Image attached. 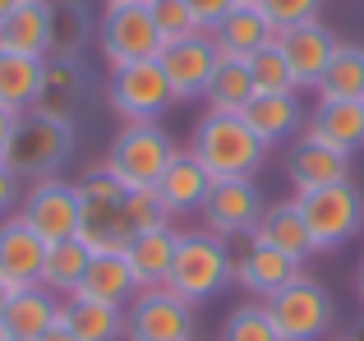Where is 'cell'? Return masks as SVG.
<instances>
[{
    "mask_svg": "<svg viewBox=\"0 0 364 341\" xmlns=\"http://www.w3.org/2000/svg\"><path fill=\"white\" fill-rule=\"evenodd\" d=\"M14 134H18V116H14V111H0V162H9Z\"/></svg>",
    "mask_w": 364,
    "mask_h": 341,
    "instance_id": "ab89813d",
    "label": "cell"
},
{
    "mask_svg": "<svg viewBox=\"0 0 364 341\" xmlns=\"http://www.w3.org/2000/svg\"><path fill=\"white\" fill-rule=\"evenodd\" d=\"M18 5H23V0H0V23H5V18H9V14H14V9H18Z\"/></svg>",
    "mask_w": 364,
    "mask_h": 341,
    "instance_id": "7bdbcfd3",
    "label": "cell"
},
{
    "mask_svg": "<svg viewBox=\"0 0 364 341\" xmlns=\"http://www.w3.org/2000/svg\"><path fill=\"white\" fill-rule=\"evenodd\" d=\"M355 296H360V305H364V259H360V268H355Z\"/></svg>",
    "mask_w": 364,
    "mask_h": 341,
    "instance_id": "ee69618b",
    "label": "cell"
},
{
    "mask_svg": "<svg viewBox=\"0 0 364 341\" xmlns=\"http://www.w3.org/2000/svg\"><path fill=\"white\" fill-rule=\"evenodd\" d=\"M332 341H355V337H332Z\"/></svg>",
    "mask_w": 364,
    "mask_h": 341,
    "instance_id": "7dc6e473",
    "label": "cell"
},
{
    "mask_svg": "<svg viewBox=\"0 0 364 341\" xmlns=\"http://www.w3.org/2000/svg\"><path fill=\"white\" fill-rule=\"evenodd\" d=\"M42 341H74V332H70V328H65V323H55V328H51V332H46Z\"/></svg>",
    "mask_w": 364,
    "mask_h": 341,
    "instance_id": "60d3db41",
    "label": "cell"
},
{
    "mask_svg": "<svg viewBox=\"0 0 364 341\" xmlns=\"http://www.w3.org/2000/svg\"><path fill=\"white\" fill-rule=\"evenodd\" d=\"M124 341H194V305L161 291H139L124 309Z\"/></svg>",
    "mask_w": 364,
    "mask_h": 341,
    "instance_id": "30bf717a",
    "label": "cell"
},
{
    "mask_svg": "<svg viewBox=\"0 0 364 341\" xmlns=\"http://www.w3.org/2000/svg\"><path fill=\"white\" fill-rule=\"evenodd\" d=\"M267 212L263 194H258L254 180H217L213 194L203 203V231H213L217 240H245V235L258 231V217Z\"/></svg>",
    "mask_w": 364,
    "mask_h": 341,
    "instance_id": "7c38bea8",
    "label": "cell"
},
{
    "mask_svg": "<svg viewBox=\"0 0 364 341\" xmlns=\"http://www.w3.org/2000/svg\"><path fill=\"white\" fill-rule=\"evenodd\" d=\"M245 65H249V74H254V92H300L291 65H286V51L277 42H267L263 51H254Z\"/></svg>",
    "mask_w": 364,
    "mask_h": 341,
    "instance_id": "836d02e7",
    "label": "cell"
},
{
    "mask_svg": "<svg viewBox=\"0 0 364 341\" xmlns=\"http://www.w3.org/2000/svg\"><path fill=\"white\" fill-rule=\"evenodd\" d=\"M60 323L74 332V341H120L124 337V309H111L88 296L60 300Z\"/></svg>",
    "mask_w": 364,
    "mask_h": 341,
    "instance_id": "4316f807",
    "label": "cell"
},
{
    "mask_svg": "<svg viewBox=\"0 0 364 341\" xmlns=\"http://www.w3.org/2000/svg\"><path fill=\"white\" fill-rule=\"evenodd\" d=\"M235 5H258V0H235Z\"/></svg>",
    "mask_w": 364,
    "mask_h": 341,
    "instance_id": "bcb514c9",
    "label": "cell"
},
{
    "mask_svg": "<svg viewBox=\"0 0 364 341\" xmlns=\"http://www.w3.org/2000/svg\"><path fill=\"white\" fill-rule=\"evenodd\" d=\"M189 153L213 180H254L267 162V144L245 125V116H217V111H208L194 125Z\"/></svg>",
    "mask_w": 364,
    "mask_h": 341,
    "instance_id": "6da1fadb",
    "label": "cell"
},
{
    "mask_svg": "<svg viewBox=\"0 0 364 341\" xmlns=\"http://www.w3.org/2000/svg\"><path fill=\"white\" fill-rule=\"evenodd\" d=\"M254 235L263 244H272V249H282L286 259H295V263H304L309 254H318V249H314L309 226H304L300 203H295V194L282 198V203H267V212L258 217V231Z\"/></svg>",
    "mask_w": 364,
    "mask_h": 341,
    "instance_id": "603a6c76",
    "label": "cell"
},
{
    "mask_svg": "<svg viewBox=\"0 0 364 341\" xmlns=\"http://www.w3.org/2000/svg\"><path fill=\"white\" fill-rule=\"evenodd\" d=\"M277 46L286 51V65H291V74H295V88H318V79L332 65L341 37L318 18V23H300V28L277 33Z\"/></svg>",
    "mask_w": 364,
    "mask_h": 341,
    "instance_id": "5bb4252c",
    "label": "cell"
},
{
    "mask_svg": "<svg viewBox=\"0 0 364 341\" xmlns=\"http://www.w3.org/2000/svg\"><path fill=\"white\" fill-rule=\"evenodd\" d=\"M124 222L139 235V231H152V226H166L171 212H166L157 189H129V194H124Z\"/></svg>",
    "mask_w": 364,
    "mask_h": 341,
    "instance_id": "d590c367",
    "label": "cell"
},
{
    "mask_svg": "<svg viewBox=\"0 0 364 341\" xmlns=\"http://www.w3.org/2000/svg\"><path fill=\"white\" fill-rule=\"evenodd\" d=\"M92 37L97 23L79 0H51V60H79Z\"/></svg>",
    "mask_w": 364,
    "mask_h": 341,
    "instance_id": "f1b7e54d",
    "label": "cell"
},
{
    "mask_svg": "<svg viewBox=\"0 0 364 341\" xmlns=\"http://www.w3.org/2000/svg\"><path fill=\"white\" fill-rule=\"evenodd\" d=\"M213 185H217V180L208 175L203 162H198V157L185 148V153H176V162L161 170V180H157L152 189L161 194V203H166L171 217H189V212H203Z\"/></svg>",
    "mask_w": 364,
    "mask_h": 341,
    "instance_id": "e0dca14e",
    "label": "cell"
},
{
    "mask_svg": "<svg viewBox=\"0 0 364 341\" xmlns=\"http://www.w3.org/2000/svg\"><path fill=\"white\" fill-rule=\"evenodd\" d=\"M152 23H157V33H161V46L203 33V23L194 18V9H189L185 0H152Z\"/></svg>",
    "mask_w": 364,
    "mask_h": 341,
    "instance_id": "e575fe53",
    "label": "cell"
},
{
    "mask_svg": "<svg viewBox=\"0 0 364 341\" xmlns=\"http://www.w3.org/2000/svg\"><path fill=\"white\" fill-rule=\"evenodd\" d=\"M222 341H282V332H277V323H272L263 300H245L222 323Z\"/></svg>",
    "mask_w": 364,
    "mask_h": 341,
    "instance_id": "d6a6232c",
    "label": "cell"
},
{
    "mask_svg": "<svg viewBox=\"0 0 364 341\" xmlns=\"http://www.w3.org/2000/svg\"><path fill=\"white\" fill-rule=\"evenodd\" d=\"M161 74H166L171 83V97H176V107H185V102H203L208 83H213L217 65H222V55H217V42L208 33L198 37H185V42H166L157 55Z\"/></svg>",
    "mask_w": 364,
    "mask_h": 341,
    "instance_id": "8fae6325",
    "label": "cell"
},
{
    "mask_svg": "<svg viewBox=\"0 0 364 341\" xmlns=\"http://www.w3.org/2000/svg\"><path fill=\"white\" fill-rule=\"evenodd\" d=\"M245 125L272 148V144H286L295 129H304V111L295 102V92H258L245 107Z\"/></svg>",
    "mask_w": 364,
    "mask_h": 341,
    "instance_id": "d4e9b609",
    "label": "cell"
},
{
    "mask_svg": "<svg viewBox=\"0 0 364 341\" xmlns=\"http://www.w3.org/2000/svg\"><path fill=\"white\" fill-rule=\"evenodd\" d=\"M295 203H300L304 226L314 235V249H341L364 226V194L350 180L328 189H304V194H295Z\"/></svg>",
    "mask_w": 364,
    "mask_h": 341,
    "instance_id": "8992f818",
    "label": "cell"
},
{
    "mask_svg": "<svg viewBox=\"0 0 364 341\" xmlns=\"http://www.w3.org/2000/svg\"><path fill=\"white\" fill-rule=\"evenodd\" d=\"M18 217L42 235L46 244H60V240H74L83 226V198H79V185L70 180H33L18 198Z\"/></svg>",
    "mask_w": 364,
    "mask_h": 341,
    "instance_id": "ba28073f",
    "label": "cell"
},
{
    "mask_svg": "<svg viewBox=\"0 0 364 341\" xmlns=\"http://www.w3.org/2000/svg\"><path fill=\"white\" fill-rule=\"evenodd\" d=\"M254 74H249L245 60H222L213 74V83H208L203 92V107L217 111V116H245V107L254 102Z\"/></svg>",
    "mask_w": 364,
    "mask_h": 341,
    "instance_id": "4dcf8cb0",
    "label": "cell"
},
{
    "mask_svg": "<svg viewBox=\"0 0 364 341\" xmlns=\"http://www.w3.org/2000/svg\"><path fill=\"white\" fill-rule=\"evenodd\" d=\"M208 37L217 42V55H222V60H249V55L263 51L267 42H277V28L267 23V14L258 5H235Z\"/></svg>",
    "mask_w": 364,
    "mask_h": 341,
    "instance_id": "ffe728a7",
    "label": "cell"
},
{
    "mask_svg": "<svg viewBox=\"0 0 364 341\" xmlns=\"http://www.w3.org/2000/svg\"><path fill=\"white\" fill-rule=\"evenodd\" d=\"M83 92H88V83H83L79 60H46V79H42V92H37L33 111L74 125V111H79Z\"/></svg>",
    "mask_w": 364,
    "mask_h": 341,
    "instance_id": "484cf974",
    "label": "cell"
},
{
    "mask_svg": "<svg viewBox=\"0 0 364 341\" xmlns=\"http://www.w3.org/2000/svg\"><path fill=\"white\" fill-rule=\"evenodd\" d=\"M120 5H152V0H107V9H120Z\"/></svg>",
    "mask_w": 364,
    "mask_h": 341,
    "instance_id": "f6af8a7d",
    "label": "cell"
},
{
    "mask_svg": "<svg viewBox=\"0 0 364 341\" xmlns=\"http://www.w3.org/2000/svg\"><path fill=\"white\" fill-rule=\"evenodd\" d=\"M107 102L120 116V125H148V120H161L176 107L171 83H166L157 60H139V65H124V70H111Z\"/></svg>",
    "mask_w": 364,
    "mask_h": 341,
    "instance_id": "52a82bcc",
    "label": "cell"
},
{
    "mask_svg": "<svg viewBox=\"0 0 364 341\" xmlns=\"http://www.w3.org/2000/svg\"><path fill=\"white\" fill-rule=\"evenodd\" d=\"M0 341H9V337H0Z\"/></svg>",
    "mask_w": 364,
    "mask_h": 341,
    "instance_id": "681fc988",
    "label": "cell"
},
{
    "mask_svg": "<svg viewBox=\"0 0 364 341\" xmlns=\"http://www.w3.org/2000/svg\"><path fill=\"white\" fill-rule=\"evenodd\" d=\"M55 323H60V296L46 291V286H23V291L9 296L0 337H9V341H42Z\"/></svg>",
    "mask_w": 364,
    "mask_h": 341,
    "instance_id": "d6986e66",
    "label": "cell"
},
{
    "mask_svg": "<svg viewBox=\"0 0 364 341\" xmlns=\"http://www.w3.org/2000/svg\"><path fill=\"white\" fill-rule=\"evenodd\" d=\"M286 180L295 185V194L304 189H328V185H346L350 180V157L337 153V148H323V144H295L291 162H286Z\"/></svg>",
    "mask_w": 364,
    "mask_h": 341,
    "instance_id": "7402d4cb",
    "label": "cell"
},
{
    "mask_svg": "<svg viewBox=\"0 0 364 341\" xmlns=\"http://www.w3.org/2000/svg\"><path fill=\"white\" fill-rule=\"evenodd\" d=\"M185 5L194 9V18L203 23V33H213V28H217V23H222V18L235 9V0H185Z\"/></svg>",
    "mask_w": 364,
    "mask_h": 341,
    "instance_id": "74e56055",
    "label": "cell"
},
{
    "mask_svg": "<svg viewBox=\"0 0 364 341\" xmlns=\"http://www.w3.org/2000/svg\"><path fill=\"white\" fill-rule=\"evenodd\" d=\"M74 296L102 300V305H111V309H129V300L139 296V281H134L124 254H92V263H88V272H83Z\"/></svg>",
    "mask_w": 364,
    "mask_h": 341,
    "instance_id": "cb8c5ba5",
    "label": "cell"
},
{
    "mask_svg": "<svg viewBox=\"0 0 364 341\" xmlns=\"http://www.w3.org/2000/svg\"><path fill=\"white\" fill-rule=\"evenodd\" d=\"M355 341H364V328H360V332H355Z\"/></svg>",
    "mask_w": 364,
    "mask_h": 341,
    "instance_id": "c3c4849f",
    "label": "cell"
},
{
    "mask_svg": "<svg viewBox=\"0 0 364 341\" xmlns=\"http://www.w3.org/2000/svg\"><path fill=\"white\" fill-rule=\"evenodd\" d=\"M258 9L267 14V23L277 33H286V28H300V23H318L323 0H258Z\"/></svg>",
    "mask_w": 364,
    "mask_h": 341,
    "instance_id": "8d00e7d4",
    "label": "cell"
},
{
    "mask_svg": "<svg viewBox=\"0 0 364 341\" xmlns=\"http://www.w3.org/2000/svg\"><path fill=\"white\" fill-rule=\"evenodd\" d=\"M176 254H180V231L176 226H152V231H139L124 249V263H129L139 291H161L171 281V268H176Z\"/></svg>",
    "mask_w": 364,
    "mask_h": 341,
    "instance_id": "2e32d148",
    "label": "cell"
},
{
    "mask_svg": "<svg viewBox=\"0 0 364 341\" xmlns=\"http://www.w3.org/2000/svg\"><path fill=\"white\" fill-rule=\"evenodd\" d=\"M176 153H180L176 139H171L157 120H148V125H120V134L111 139L102 166H107L124 189H152L161 180V170L176 162Z\"/></svg>",
    "mask_w": 364,
    "mask_h": 341,
    "instance_id": "3957f363",
    "label": "cell"
},
{
    "mask_svg": "<svg viewBox=\"0 0 364 341\" xmlns=\"http://www.w3.org/2000/svg\"><path fill=\"white\" fill-rule=\"evenodd\" d=\"M92 263V249L74 235V240H60V244H46V263H42V286L55 291V296H74Z\"/></svg>",
    "mask_w": 364,
    "mask_h": 341,
    "instance_id": "1f68e13d",
    "label": "cell"
},
{
    "mask_svg": "<svg viewBox=\"0 0 364 341\" xmlns=\"http://www.w3.org/2000/svg\"><path fill=\"white\" fill-rule=\"evenodd\" d=\"M42 263H46V240L23 222V217H5L0 222V281L14 291L42 286Z\"/></svg>",
    "mask_w": 364,
    "mask_h": 341,
    "instance_id": "9a60e30c",
    "label": "cell"
},
{
    "mask_svg": "<svg viewBox=\"0 0 364 341\" xmlns=\"http://www.w3.org/2000/svg\"><path fill=\"white\" fill-rule=\"evenodd\" d=\"M74 153V125L70 120H51V116H18V134H14V148H9V170L18 180H51L55 170L70 162Z\"/></svg>",
    "mask_w": 364,
    "mask_h": 341,
    "instance_id": "277c9868",
    "label": "cell"
},
{
    "mask_svg": "<svg viewBox=\"0 0 364 341\" xmlns=\"http://www.w3.org/2000/svg\"><path fill=\"white\" fill-rule=\"evenodd\" d=\"M304 144L337 148L346 157L364 148V102H318L304 120Z\"/></svg>",
    "mask_w": 364,
    "mask_h": 341,
    "instance_id": "ac0fdd59",
    "label": "cell"
},
{
    "mask_svg": "<svg viewBox=\"0 0 364 341\" xmlns=\"http://www.w3.org/2000/svg\"><path fill=\"white\" fill-rule=\"evenodd\" d=\"M226 281H235L231 244L217 240L213 231H185L180 235V254H176V268H171V281H166L171 296L198 305V300H213Z\"/></svg>",
    "mask_w": 364,
    "mask_h": 341,
    "instance_id": "7a4b0ae2",
    "label": "cell"
},
{
    "mask_svg": "<svg viewBox=\"0 0 364 341\" xmlns=\"http://www.w3.org/2000/svg\"><path fill=\"white\" fill-rule=\"evenodd\" d=\"M231 259H235V286L249 291L254 300H272L282 286L300 277V263L263 244L258 235H245V249H231Z\"/></svg>",
    "mask_w": 364,
    "mask_h": 341,
    "instance_id": "4fadbf2b",
    "label": "cell"
},
{
    "mask_svg": "<svg viewBox=\"0 0 364 341\" xmlns=\"http://www.w3.org/2000/svg\"><path fill=\"white\" fill-rule=\"evenodd\" d=\"M0 51L51 60V0H23L0 23Z\"/></svg>",
    "mask_w": 364,
    "mask_h": 341,
    "instance_id": "44dd1931",
    "label": "cell"
},
{
    "mask_svg": "<svg viewBox=\"0 0 364 341\" xmlns=\"http://www.w3.org/2000/svg\"><path fill=\"white\" fill-rule=\"evenodd\" d=\"M314 92L318 102H364V46L341 42Z\"/></svg>",
    "mask_w": 364,
    "mask_h": 341,
    "instance_id": "f546056e",
    "label": "cell"
},
{
    "mask_svg": "<svg viewBox=\"0 0 364 341\" xmlns=\"http://www.w3.org/2000/svg\"><path fill=\"white\" fill-rule=\"evenodd\" d=\"M42 79H46V60L0 51V111L28 116L33 102H37V92H42Z\"/></svg>",
    "mask_w": 364,
    "mask_h": 341,
    "instance_id": "83f0119b",
    "label": "cell"
},
{
    "mask_svg": "<svg viewBox=\"0 0 364 341\" xmlns=\"http://www.w3.org/2000/svg\"><path fill=\"white\" fill-rule=\"evenodd\" d=\"M9 296H14V286H9V281H0V323H5V309H9Z\"/></svg>",
    "mask_w": 364,
    "mask_h": 341,
    "instance_id": "b9f144b4",
    "label": "cell"
},
{
    "mask_svg": "<svg viewBox=\"0 0 364 341\" xmlns=\"http://www.w3.org/2000/svg\"><path fill=\"white\" fill-rule=\"evenodd\" d=\"M97 46H102V60L111 70H124V65H139V60H157L161 55V33L152 23V5H120L107 9L97 23Z\"/></svg>",
    "mask_w": 364,
    "mask_h": 341,
    "instance_id": "9c48e42d",
    "label": "cell"
},
{
    "mask_svg": "<svg viewBox=\"0 0 364 341\" xmlns=\"http://www.w3.org/2000/svg\"><path fill=\"white\" fill-rule=\"evenodd\" d=\"M267 314H272L277 332L282 341H323L332 328V318H337V300H332V291L323 286V281L314 277H295L291 286H282L272 300H263Z\"/></svg>",
    "mask_w": 364,
    "mask_h": 341,
    "instance_id": "5b68a950",
    "label": "cell"
},
{
    "mask_svg": "<svg viewBox=\"0 0 364 341\" xmlns=\"http://www.w3.org/2000/svg\"><path fill=\"white\" fill-rule=\"evenodd\" d=\"M18 198H23V194H18V175L0 162V222H5V217L18 207Z\"/></svg>",
    "mask_w": 364,
    "mask_h": 341,
    "instance_id": "f35d334b",
    "label": "cell"
}]
</instances>
